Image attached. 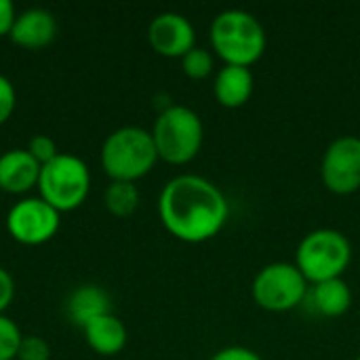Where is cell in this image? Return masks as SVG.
Masks as SVG:
<instances>
[{
  "mask_svg": "<svg viewBox=\"0 0 360 360\" xmlns=\"http://www.w3.org/2000/svg\"><path fill=\"white\" fill-rule=\"evenodd\" d=\"M6 230L23 245H42L59 230V211L42 198H23L8 211Z\"/></svg>",
  "mask_w": 360,
  "mask_h": 360,
  "instance_id": "obj_9",
  "label": "cell"
},
{
  "mask_svg": "<svg viewBox=\"0 0 360 360\" xmlns=\"http://www.w3.org/2000/svg\"><path fill=\"white\" fill-rule=\"evenodd\" d=\"M68 314L76 325L84 329L91 321L110 314V297L97 285H82L70 295Z\"/></svg>",
  "mask_w": 360,
  "mask_h": 360,
  "instance_id": "obj_16",
  "label": "cell"
},
{
  "mask_svg": "<svg viewBox=\"0 0 360 360\" xmlns=\"http://www.w3.org/2000/svg\"><path fill=\"white\" fill-rule=\"evenodd\" d=\"M27 152H30L40 165H44V162H49V160H53V158L57 156V146H55V141H53L51 137H46V135H34V137L30 139V143H27Z\"/></svg>",
  "mask_w": 360,
  "mask_h": 360,
  "instance_id": "obj_21",
  "label": "cell"
},
{
  "mask_svg": "<svg viewBox=\"0 0 360 360\" xmlns=\"http://www.w3.org/2000/svg\"><path fill=\"white\" fill-rule=\"evenodd\" d=\"M15 99H17V95H15L13 82H11L6 76L0 74V124L13 114V110H15Z\"/></svg>",
  "mask_w": 360,
  "mask_h": 360,
  "instance_id": "obj_22",
  "label": "cell"
},
{
  "mask_svg": "<svg viewBox=\"0 0 360 360\" xmlns=\"http://www.w3.org/2000/svg\"><path fill=\"white\" fill-rule=\"evenodd\" d=\"M310 300H312L314 310L321 316L338 319V316H344L352 308V289L344 278H333V281L312 285Z\"/></svg>",
  "mask_w": 360,
  "mask_h": 360,
  "instance_id": "obj_15",
  "label": "cell"
},
{
  "mask_svg": "<svg viewBox=\"0 0 360 360\" xmlns=\"http://www.w3.org/2000/svg\"><path fill=\"white\" fill-rule=\"evenodd\" d=\"M215 68L213 55L205 46H194L181 57V70L188 78L192 80H202L207 78Z\"/></svg>",
  "mask_w": 360,
  "mask_h": 360,
  "instance_id": "obj_18",
  "label": "cell"
},
{
  "mask_svg": "<svg viewBox=\"0 0 360 360\" xmlns=\"http://www.w3.org/2000/svg\"><path fill=\"white\" fill-rule=\"evenodd\" d=\"M139 205V190L133 181H112L105 190V207L116 217L131 215Z\"/></svg>",
  "mask_w": 360,
  "mask_h": 360,
  "instance_id": "obj_17",
  "label": "cell"
},
{
  "mask_svg": "<svg viewBox=\"0 0 360 360\" xmlns=\"http://www.w3.org/2000/svg\"><path fill=\"white\" fill-rule=\"evenodd\" d=\"M321 177L329 192L348 196L360 190V137L342 135L333 139L321 162Z\"/></svg>",
  "mask_w": 360,
  "mask_h": 360,
  "instance_id": "obj_8",
  "label": "cell"
},
{
  "mask_svg": "<svg viewBox=\"0 0 360 360\" xmlns=\"http://www.w3.org/2000/svg\"><path fill=\"white\" fill-rule=\"evenodd\" d=\"M158 160L152 133L141 127H122L108 135L101 148V165L112 181H133L148 175Z\"/></svg>",
  "mask_w": 360,
  "mask_h": 360,
  "instance_id": "obj_4",
  "label": "cell"
},
{
  "mask_svg": "<svg viewBox=\"0 0 360 360\" xmlns=\"http://www.w3.org/2000/svg\"><path fill=\"white\" fill-rule=\"evenodd\" d=\"M352 262V245L348 236L335 228H319L308 232L295 251V266L312 285L342 278Z\"/></svg>",
  "mask_w": 360,
  "mask_h": 360,
  "instance_id": "obj_3",
  "label": "cell"
},
{
  "mask_svg": "<svg viewBox=\"0 0 360 360\" xmlns=\"http://www.w3.org/2000/svg\"><path fill=\"white\" fill-rule=\"evenodd\" d=\"M354 360H360V354H359V356H356V359H354Z\"/></svg>",
  "mask_w": 360,
  "mask_h": 360,
  "instance_id": "obj_26",
  "label": "cell"
},
{
  "mask_svg": "<svg viewBox=\"0 0 360 360\" xmlns=\"http://www.w3.org/2000/svg\"><path fill=\"white\" fill-rule=\"evenodd\" d=\"M84 335L89 346L103 356H114L127 346V327L112 312L91 321L84 327Z\"/></svg>",
  "mask_w": 360,
  "mask_h": 360,
  "instance_id": "obj_14",
  "label": "cell"
},
{
  "mask_svg": "<svg viewBox=\"0 0 360 360\" xmlns=\"http://www.w3.org/2000/svg\"><path fill=\"white\" fill-rule=\"evenodd\" d=\"M209 360H264L255 350L247 346H226L217 350Z\"/></svg>",
  "mask_w": 360,
  "mask_h": 360,
  "instance_id": "obj_23",
  "label": "cell"
},
{
  "mask_svg": "<svg viewBox=\"0 0 360 360\" xmlns=\"http://www.w3.org/2000/svg\"><path fill=\"white\" fill-rule=\"evenodd\" d=\"M158 215L177 240L200 245L224 230L230 217V202L213 181L186 173L173 177L162 188Z\"/></svg>",
  "mask_w": 360,
  "mask_h": 360,
  "instance_id": "obj_1",
  "label": "cell"
},
{
  "mask_svg": "<svg viewBox=\"0 0 360 360\" xmlns=\"http://www.w3.org/2000/svg\"><path fill=\"white\" fill-rule=\"evenodd\" d=\"M51 356V348L42 338H21L19 350H17V359L19 360H49Z\"/></svg>",
  "mask_w": 360,
  "mask_h": 360,
  "instance_id": "obj_20",
  "label": "cell"
},
{
  "mask_svg": "<svg viewBox=\"0 0 360 360\" xmlns=\"http://www.w3.org/2000/svg\"><path fill=\"white\" fill-rule=\"evenodd\" d=\"M255 89V78L251 68L243 65H224L213 80V95L221 108L236 110L243 108Z\"/></svg>",
  "mask_w": 360,
  "mask_h": 360,
  "instance_id": "obj_11",
  "label": "cell"
},
{
  "mask_svg": "<svg viewBox=\"0 0 360 360\" xmlns=\"http://www.w3.org/2000/svg\"><path fill=\"white\" fill-rule=\"evenodd\" d=\"M19 344H21V333L17 325L0 314V360L15 359Z\"/></svg>",
  "mask_w": 360,
  "mask_h": 360,
  "instance_id": "obj_19",
  "label": "cell"
},
{
  "mask_svg": "<svg viewBox=\"0 0 360 360\" xmlns=\"http://www.w3.org/2000/svg\"><path fill=\"white\" fill-rule=\"evenodd\" d=\"M152 139L158 158L171 165H186L198 156L205 139V127L192 108L169 105L158 114L152 129Z\"/></svg>",
  "mask_w": 360,
  "mask_h": 360,
  "instance_id": "obj_5",
  "label": "cell"
},
{
  "mask_svg": "<svg viewBox=\"0 0 360 360\" xmlns=\"http://www.w3.org/2000/svg\"><path fill=\"white\" fill-rule=\"evenodd\" d=\"M89 167L74 154H57L40 167V198L57 211H72L80 207L89 194Z\"/></svg>",
  "mask_w": 360,
  "mask_h": 360,
  "instance_id": "obj_6",
  "label": "cell"
},
{
  "mask_svg": "<svg viewBox=\"0 0 360 360\" xmlns=\"http://www.w3.org/2000/svg\"><path fill=\"white\" fill-rule=\"evenodd\" d=\"M15 23V8L11 0H0V36L8 34Z\"/></svg>",
  "mask_w": 360,
  "mask_h": 360,
  "instance_id": "obj_25",
  "label": "cell"
},
{
  "mask_svg": "<svg viewBox=\"0 0 360 360\" xmlns=\"http://www.w3.org/2000/svg\"><path fill=\"white\" fill-rule=\"evenodd\" d=\"M306 295L308 281L291 262H272L264 266L251 283V297L257 308L274 314L295 310Z\"/></svg>",
  "mask_w": 360,
  "mask_h": 360,
  "instance_id": "obj_7",
  "label": "cell"
},
{
  "mask_svg": "<svg viewBox=\"0 0 360 360\" xmlns=\"http://www.w3.org/2000/svg\"><path fill=\"white\" fill-rule=\"evenodd\" d=\"M211 46L224 65L251 68L268 46V36L262 21L243 8H226L217 13L209 27Z\"/></svg>",
  "mask_w": 360,
  "mask_h": 360,
  "instance_id": "obj_2",
  "label": "cell"
},
{
  "mask_svg": "<svg viewBox=\"0 0 360 360\" xmlns=\"http://www.w3.org/2000/svg\"><path fill=\"white\" fill-rule=\"evenodd\" d=\"M152 49L162 57H184L196 46V30L188 17L175 11L156 15L148 27Z\"/></svg>",
  "mask_w": 360,
  "mask_h": 360,
  "instance_id": "obj_10",
  "label": "cell"
},
{
  "mask_svg": "<svg viewBox=\"0 0 360 360\" xmlns=\"http://www.w3.org/2000/svg\"><path fill=\"white\" fill-rule=\"evenodd\" d=\"M57 34V21L53 13L46 8H27L21 15L15 17V23L8 32L13 42L27 46V49H40L49 44Z\"/></svg>",
  "mask_w": 360,
  "mask_h": 360,
  "instance_id": "obj_13",
  "label": "cell"
},
{
  "mask_svg": "<svg viewBox=\"0 0 360 360\" xmlns=\"http://www.w3.org/2000/svg\"><path fill=\"white\" fill-rule=\"evenodd\" d=\"M40 162L27 150H8L0 156V188L11 194L27 192L40 177Z\"/></svg>",
  "mask_w": 360,
  "mask_h": 360,
  "instance_id": "obj_12",
  "label": "cell"
},
{
  "mask_svg": "<svg viewBox=\"0 0 360 360\" xmlns=\"http://www.w3.org/2000/svg\"><path fill=\"white\" fill-rule=\"evenodd\" d=\"M13 295H15V283H13L11 274L4 268H0V314H2V310H6Z\"/></svg>",
  "mask_w": 360,
  "mask_h": 360,
  "instance_id": "obj_24",
  "label": "cell"
}]
</instances>
